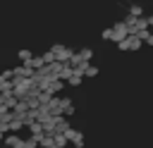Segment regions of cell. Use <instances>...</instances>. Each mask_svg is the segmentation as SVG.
Listing matches in <instances>:
<instances>
[{
    "label": "cell",
    "instance_id": "obj_10",
    "mask_svg": "<svg viewBox=\"0 0 153 148\" xmlns=\"http://www.w3.org/2000/svg\"><path fill=\"white\" fill-rule=\"evenodd\" d=\"M146 21H148V26H153V14H151V17H146Z\"/></svg>",
    "mask_w": 153,
    "mask_h": 148
},
{
    "label": "cell",
    "instance_id": "obj_1",
    "mask_svg": "<svg viewBox=\"0 0 153 148\" xmlns=\"http://www.w3.org/2000/svg\"><path fill=\"white\" fill-rule=\"evenodd\" d=\"M117 48H120V50H139V48H141V38H139L136 33H129L124 41L117 43Z\"/></svg>",
    "mask_w": 153,
    "mask_h": 148
},
{
    "label": "cell",
    "instance_id": "obj_6",
    "mask_svg": "<svg viewBox=\"0 0 153 148\" xmlns=\"http://www.w3.org/2000/svg\"><path fill=\"white\" fill-rule=\"evenodd\" d=\"M129 14H131V17H136V19H141V17H143L141 5H131V7H129Z\"/></svg>",
    "mask_w": 153,
    "mask_h": 148
},
{
    "label": "cell",
    "instance_id": "obj_9",
    "mask_svg": "<svg viewBox=\"0 0 153 148\" xmlns=\"http://www.w3.org/2000/svg\"><path fill=\"white\" fill-rule=\"evenodd\" d=\"M100 38H103V41H112V29H105V31L100 33Z\"/></svg>",
    "mask_w": 153,
    "mask_h": 148
},
{
    "label": "cell",
    "instance_id": "obj_8",
    "mask_svg": "<svg viewBox=\"0 0 153 148\" xmlns=\"http://www.w3.org/2000/svg\"><path fill=\"white\" fill-rule=\"evenodd\" d=\"M67 141H69V138H67L65 134H55V146H57V148H62V146H67Z\"/></svg>",
    "mask_w": 153,
    "mask_h": 148
},
{
    "label": "cell",
    "instance_id": "obj_4",
    "mask_svg": "<svg viewBox=\"0 0 153 148\" xmlns=\"http://www.w3.org/2000/svg\"><path fill=\"white\" fill-rule=\"evenodd\" d=\"M17 57L26 64V62H31V60H33V53H31V50H19V53H17Z\"/></svg>",
    "mask_w": 153,
    "mask_h": 148
},
{
    "label": "cell",
    "instance_id": "obj_7",
    "mask_svg": "<svg viewBox=\"0 0 153 148\" xmlns=\"http://www.w3.org/2000/svg\"><path fill=\"white\" fill-rule=\"evenodd\" d=\"M84 76H88V79H93V76H98V67H93V64H88V67L84 69Z\"/></svg>",
    "mask_w": 153,
    "mask_h": 148
},
{
    "label": "cell",
    "instance_id": "obj_3",
    "mask_svg": "<svg viewBox=\"0 0 153 148\" xmlns=\"http://www.w3.org/2000/svg\"><path fill=\"white\" fill-rule=\"evenodd\" d=\"M65 136H67V138H69V141H72L74 146H79V148L84 146V134H81V131H76V129H69V131H67Z\"/></svg>",
    "mask_w": 153,
    "mask_h": 148
},
{
    "label": "cell",
    "instance_id": "obj_12",
    "mask_svg": "<svg viewBox=\"0 0 153 148\" xmlns=\"http://www.w3.org/2000/svg\"><path fill=\"white\" fill-rule=\"evenodd\" d=\"M2 134H5V131H0V138H2Z\"/></svg>",
    "mask_w": 153,
    "mask_h": 148
},
{
    "label": "cell",
    "instance_id": "obj_11",
    "mask_svg": "<svg viewBox=\"0 0 153 148\" xmlns=\"http://www.w3.org/2000/svg\"><path fill=\"white\" fill-rule=\"evenodd\" d=\"M146 43H148V45H153V33H151V38H148V41H146Z\"/></svg>",
    "mask_w": 153,
    "mask_h": 148
},
{
    "label": "cell",
    "instance_id": "obj_5",
    "mask_svg": "<svg viewBox=\"0 0 153 148\" xmlns=\"http://www.w3.org/2000/svg\"><path fill=\"white\" fill-rule=\"evenodd\" d=\"M76 55H79V60H84V62H88V60L93 57V53H91V48H81V50H79Z\"/></svg>",
    "mask_w": 153,
    "mask_h": 148
},
{
    "label": "cell",
    "instance_id": "obj_2",
    "mask_svg": "<svg viewBox=\"0 0 153 148\" xmlns=\"http://www.w3.org/2000/svg\"><path fill=\"white\" fill-rule=\"evenodd\" d=\"M127 36H129V29H127V24H124V21H120V24H115V26H112V41H115V43L124 41Z\"/></svg>",
    "mask_w": 153,
    "mask_h": 148
}]
</instances>
